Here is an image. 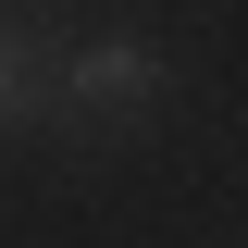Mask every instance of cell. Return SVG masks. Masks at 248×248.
Instances as JSON below:
<instances>
[{
	"instance_id": "obj_1",
	"label": "cell",
	"mask_w": 248,
	"mask_h": 248,
	"mask_svg": "<svg viewBox=\"0 0 248 248\" xmlns=\"http://www.w3.org/2000/svg\"><path fill=\"white\" fill-rule=\"evenodd\" d=\"M161 112V62L137 50V37H87V50L50 75V124L75 137V149H99V137H124V124Z\"/></svg>"
}]
</instances>
